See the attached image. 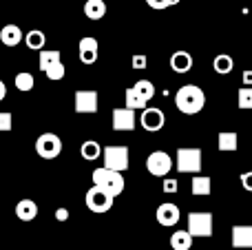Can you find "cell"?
Masks as SVG:
<instances>
[{"label": "cell", "mask_w": 252, "mask_h": 250, "mask_svg": "<svg viewBox=\"0 0 252 250\" xmlns=\"http://www.w3.org/2000/svg\"><path fill=\"white\" fill-rule=\"evenodd\" d=\"M60 60V51H56V49H44V51H40V58H38V64H40V71H44L47 73L51 66H56Z\"/></svg>", "instance_id": "44dd1931"}, {"label": "cell", "mask_w": 252, "mask_h": 250, "mask_svg": "<svg viewBox=\"0 0 252 250\" xmlns=\"http://www.w3.org/2000/svg\"><path fill=\"white\" fill-rule=\"evenodd\" d=\"M4 95H7V87H4V82L0 80V102L4 100Z\"/></svg>", "instance_id": "8d00e7d4"}, {"label": "cell", "mask_w": 252, "mask_h": 250, "mask_svg": "<svg viewBox=\"0 0 252 250\" xmlns=\"http://www.w3.org/2000/svg\"><path fill=\"white\" fill-rule=\"evenodd\" d=\"M16 89L18 91H22V93H27V91H31L33 89V84H35V78L29 73V71H20V73L16 75Z\"/></svg>", "instance_id": "4316f807"}, {"label": "cell", "mask_w": 252, "mask_h": 250, "mask_svg": "<svg viewBox=\"0 0 252 250\" xmlns=\"http://www.w3.org/2000/svg\"><path fill=\"white\" fill-rule=\"evenodd\" d=\"M188 233L192 237H210L213 235V215L210 213H190L188 215Z\"/></svg>", "instance_id": "9c48e42d"}, {"label": "cell", "mask_w": 252, "mask_h": 250, "mask_svg": "<svg viewBox=\"0 0 252 250\" xmlns=\"http://www.w3.org/2000/svg\"><path fill=\"white\" fill-rule=\"evenodd\" d=\"M100 97H97V91H91V89H80L75 91L73 95V106H75V113H97L100 109Z\"/></svg>", "instance_id": "30bf717a"}, {"label": "cell", "mask_w": 252, "mask_h": 250, "mask_svg": "<svg viewBox=\"0 0 252 250\" xmlns=\"http://www.w3.org/2000/svg\"><path fill=\"white\" fill-rule=\"evenodd\" d=\"M102 153H104V151H102V146L97 144L95 140H87L82 144V149H80V155H82L87 162H93V159H97Z\"/></svg>", "instance_id": "484cf974"}, {"label": "cell", "mask_w": 252, "mask_h": 250, "mask_svg": "<svg viewBox=\"0 0 252 250\" xmlns=\"http://www.w3.org/2000/svg\"><path fill=\"white\" fill-rule=\"evenodd\" d=\"M237 146H239V135L235 131H221L217 135V149L221 153H232L237 151Z\"/></svg>", "instance_id": "d6986e66"}, {"label": "cell", "mask_w": 252, "mask_h": 250, "mask_svg": "<svg viewBox=\"0 0 252 250\" xmlns=\"http://www.w3.org/2000/svg\"><path fill=\"white\" fill-rule=\"evenodd\" d=\"M64 73H66V66L62 64V62H58V64H56V66H51V69H49L44 75H47L49 80H53V82H58V80L64 78Z\"/></svg>", "instance_id": "f1b7e54d"}, {"label": "cell", "mask_w": 252, "mask_h": 250, "mask_svg": "<svg viewBox=\"0 0 252 250\" xmlns=\"http://www.w3.org/2000/svg\"><path fill=\"white\" fill-rule=\"evenodd\" d=\"M35 153L42 159H53L62 153V140L56 133H42L35 140Z\"/></svg>", "instance_id": "52a82bcc"}, {"label": "cell", "mask_w": 252, "mask_h": 250, "mask_svg": "<svg viewBox=\"0 0 252 250\" xmlns=\"http://www.w3.org/2000/svg\"><path fill=\"white\" fill-rule=\"evenodd\" d=\"M13 128V115L9 111H0V133H7Z\"/></svg>", "instance_id": "f546056e"}, {"label": "cell", "mask_w": 252, "mask_h": 250, "mask_svg": "<svg viewBox=\"0 0 252 250\" xmlns=\"http://www.w3.org/2000/svg\"><path fill=\"white\" fill-rule=\"evenodd\" d=\"M170 69L175 73H188L192 69V56L188 51H175L170 56Z\"/></svg>", "instance_id": "e0dca14e"}, {"label": "cell", "mask_w": 252, "mask_h": 250, "mask_svg": "<svg viewBox=\"0 0 252 250\" xmlns=\"http://www.w3.org/2000/svg\"><path fill=\"white\" fill-rule=\"evenodd\" d=\"M177 188H179V184H177V180H175V177H164L161 190H164L166 195H175V193H177Z\"/></svg>", "instance_id": "4dcf8cb0"}, {"label": "cell", "mask_w": 252, "mask_h": 250, "mask_svg": "<svg viewBox=\"0 0 252 250\" xmlns=\"http://www.w3.org/2000/svg\"><path fill=\"white\" fill-rule=\"evenodd\" d=\"M217 250H228V248H217Z\"/></svg>", "instance_id": "f35d334b"}, {"label": "cell", "mask_w": 252, "mask_h": 250, "mask_svg": "<svg viewBox=\"0 0 252 250\" xmlns=\"http://www.w3.org/2000/svg\"><path fill=\"white\" fill-rule=\"evenodd\" d=\"M232 248L252 250V226L248 224L232 226Z\"/></svg>", "instance_id": "9a60e30c"}, {"label": "cell", "mask_w": 252, "mask_h": 250, "mask_svg": "<svg viewBox=\"0 0 252 250\" xmlns=\"http://www.w3.org/2000/svg\"><path fill=\"white\" fill-rule=\"evenodd\" d=\"M102 166L109 168V171H118L124 173L128 168L130 159H128V146L124 144H115V146H106L104 153H102Z\"/></svg>", "instance_id": "5b68a950"}, {"label": "cell", "mask_w": 252, "mask_h": 250, "mask_svg": "<svg viewBox=\"0 0 252 250\" xmlns=\"http://www.w3.org/2000/svg\"><path fill=\"white\" fill-rule=\"evenodd\" d=\"M241 184H244L246 190H250V193H252V171H248V173H244V175H241Z\"/></svg>", "instance_id": "836d02e7"}, {"label": "cell", "mask_w": 252, "mask_h": 250, "mask_svg": "<svg viewBox=\"0 0 252 250\" xmlns=\"http://www.w3.org/2000/svg\"><path fill=\"white\" fill-rule=\"evenodd\" d=\"M155 95V84L151 80H137L130 89H126V109H146V104Z\"/></svg>", "instance_id": "7a4b0ae2"}, {"label": "cell", "mask_w": 252, "mask_h": 250, "mask_svg": "<svg viewBox=\"0 0 252 250\" xmlns=\"http://www.w3.org/2000/svg\"><path fill=\"white\" fill-rule=\"evenodd\" d=\"M93 186H97V188H102L104 193H109L111 197H118V195H122L124 190V177L122 173L118 171H109V168H95L93 171Z\"/></svg>", "instance_id": "3957f363"}, {"label": "cell", "mask_w": 252, "mask_h": 250, "mask_svg": "<svg viewBox=\"0 0 252 250\" xmlns=\"http://www.w3.org/2000/svg\"><path fill=\"white\" fill-rule=\"evenodd\" d=\"M16 215L20 221H33L38 217V204L33 199H20L16 206Z\"/></svg>", "instance_id": "ac0fdd59"}, {"label": "cell", "mask_w": 252, "mask_h": 250, "mask_svg": "<svg viewBox=\"0 0 252 250\" xmlns=\"http://www.w3.org/2000/svg\"><path fill=\"white\" fill-rule=\"evenodd\" d=\"M97 49H100L97 40L91 38V35H84L78 44L80 62H84V64H93V62H97Z\"/></svg>", "instance_id": "5bb4252c"}, {"label": "cell", "mask_w": 252, "mask_h": 250, "mask_svg": "<svg viewBox=\"0 0 252 250\" xmlns=\"http://www.w3.org/2000/svg\"><path fill=\"white\" fill-rule=\"evenodd\" d=\"M22 40H25V33H22V29L18 25H4L0 29V42L4 47H18Z\"/></svg>", "instance_id": "2e32d148"}, {"label": "cell", "mask_w": 252, "mask_h": 250, "mask_svg": "<svg viewBox=\"0 0 252 250\" xmlns=\"http://www.w3.org/2000/svg\"><path fill=\"white\" fill-rule=\"evenodd\" d=\"M157 221H159L161 226H166V228H170V226H177L179 224V206H175L173 202H164L159 204V208H157L155 213Z\"/></svg>", "instance_id": "4fadbf2b"}, {"label": "cell", "mask_w": 252, "mask_h": 250, "mask_svg": "<svg viewBox=\"0 0 252 250\" xmlns=\"http://www.w3.org/2000/svg\"><path fill=\"white\" fill-rule=\"evenodd\" d=\"M84 13L89 20H102L106 16V2L104 0H87L84 2Z\"/></svg>", "instance_id": "ffe728a7"}, {"label": "cell", "mask_w": 252, "mask_h": 250, "mask_svg": "<svg viewBox=\"0 0 252 250\" xmlns=\"http://www.w3.org/2000/svg\"><path fill=\"white\" fill-rule=\"evenodd\" d=\"M0 2H2V0H0Z\"/></svg>", "instance_id": "ab89813d"}, {"label": "cell", "mask_w": 252, "mask_h": 250, "mask_svg": "<svg viewBox=\"0 0 252 250\" xmlns=\"http://www.w3.org/2000/svg\"><path fill=\"white\" fill-rule=\"evenodd\" d=\"M213 69L217 71L219 75H228L232 69H235V60H232L228 53H219V56L215 58V62H213Z\"/></svg>", "instance_id": "d4e9b609"}, {"label": "cell", "mask_w": 252, "mask_h": 250, "mask_svg": "<svg viewBox=\"0 0 252 250\" xmlns=\"http://www.w3.org/2000/svg\"><path fill=\"white\" fill-rule=\"evenodd\" d=\"M170 168H173V157L166 151H153L146 157V171L155 177H168Z\"/></svg>", "instance_id": "ba28073f"}, {"label": "cell", "mask_w": 252, "mask_h": 250, "mask_svg": "<svg viewBox=\"0 0 252 250\" xmlns=\"http://www.w3.org/2000/svg\"><path fill=\"white\" fill-rule=\"evenodd\" d=\"M206 104V95L197 84H184L177 93H175V106L182 111L184 115H197Z\"/></svg>", "instance_id": "6da1fadb"}, {"label": "cell", "mask_w": 252, "mask_h": 250, "mask_svg": "<svg viewBox=\"0 0 252 250\" xmlns=\"http://www.w3.org/2000/svg\"><path fill=\"white\" fill-rule=\"evenodd\" d=\"M192 239L195 237H192L188 230H177V233H173V237H170V248L173 250H190Z\"/></svg>", "instance_id": "7402d4cb"}, {"label": "cell", "mask_w": 252, "mask_h": 250, "mask_svg": "<svg viewBox=\"0 0 252 250\" xmlns=\"http://www.w3.org/2000/svg\"><path fill=\"white\" fill-rule=\"evenodd\" d=\"M201 149L197 146H182L177 149L175 155V166L179 173H192V175H199L201 173Z\"/></svg>", "instance_id": "277c9868"}, {"label": "cell", "mask_w": 252, "mask_h": 250, "mask_svg": "<svg viewBox=\"0 0 252 250\" xmlns=\"http://www.w3.org/2000/svg\"><path fill=\"white\" fill-rule=\"evenodd\" d=\"M56 219L58 221H66V219H69V211H66V208H58V211H56Z\"/></svg>", "instance_id": "e575fe53"}, {"label": "cell", "mask_w": 252, "mask_h": 250, "mask_svg": "<svg viewBox=\"0 0 252 250\" xmlns=\"http://www.w3.org/2000/svg\"><path fill=\"white\" fill-rule=\"evenodd\" d=\"M130 64H133V69H137V71H144L148 66V58L144 56V53H135L133 56V60H130Z\"/></svg>", "instance_id": "1f68e13d"}, {"label": "cell", "mask_w": 252, "mask_h": 250, "mask_svg": "<svg viewBox=\"0 0 252 250\" xmlns=\"http://www.w3.org/2000/svg\"><path fill=\"white\" fill-rule=\"evenodd\" d=\"M237 104L239 109H252V87H244L239 89V95H237Z\"/></svg>", "instance_id": "83f0119b"}, {"label": "cell", "mask_w": 252, "mask_h": 250, "mask_svg": "<svg viewBox=\"0 0 252 250\" xmlns=\"http://www.w3.org/2000/svg\"><path fill=\"white\" fill-rule=\"evenodd\" d=\"M44 42H47V35H44V31L40 29H31L29 33H25V44L29 49H33V51H44Z\"/></svg>", "instance_id": "603a6c76"}, {"label": "cell", "mask_w": 252, "mask_h": 250, "mask_svg": "<svg viewBox=\"0 0 252 250\" xmlns=\"http://www.w3.org/2000/svg\"><path fill=\"white\" fill-rule=\"evenodd\" d=\"M244 87H252V71L244 73Z\"/></svg>", "instance_id": "d590c367"}, {"label": "cell", "mask_w": 252, "mask_h": 250, "mask_svg": "<svg viewBox=\"0 0 252 250\" xmlns=\"http://www.w3.org/2000/svg\"><path fill=\"white\" fill-rule=\"evenodd\" d=\"M177 2H179V0H173V4H177Z\"/></svg>", "instance_id": "74e56055"}, {"label": "cell", "mask_w": 252, "mask_h": 250, "mask_svg": "<svg viewBox=\"0 0 252 250\" xmlns=\"http://www.w3.org/2000/svg\"><path fill=\"white\" fill-rule=\"evenodd\" d=\"M190 190H192V195H210V190H213V182H210V177L197 175V177L190 180Z\"/></svg>", "instance_id": "cb8c5ba5"}, {"label": "cell", "mask_w": 252, "mask_h": 250, "mask_svg": "<svg viewBox=\"0 0 252 250\" xmlns=\"http://www.w3.org/2000/svg\"><path fill=\"white\" fill-rule=\"evenodd\" d=\"M139 124L144 126V131L157 133V131L164 128L166 115H164V111L157 109V106H146V109L142 111V115H139Z\"/></svg>", "instance_id": "8fae6325"}, {"label": "cell", "mask_w": 252, "mask_h": 250, "mask_svg": "<svg viewBox=\"0 0 252 250\" xmlns=\"http://www.w3.org/2000/svg\"><path fill=\"white\" fill-rule=\"evenodd\" d=\"M111 124H113V131H133L137 126V118H135V111L133 109H113L111 113Z\"/></svg>", "instance_id": "7c38bea8"}, {"label": "cell", "mask_w": 252, "mask_h": 250, "mask_svg": "<svg viewBox=\"0 0 252 250\" xmlns=\"http://www.w3.org/2000/svg\"><path fill=\"white\" fill-rule=\"evenodd\" d=\"M113 199L109 193H104L102 188H97V186H91V188L87 190V195H84V204H87V208L91 213H97V215H102V213H109L111 208H113Z\"/></svg>", "instance_id": "8992f818"}, {"label": "cell", "mask_w": 252, "mask_h": 250, "mask_svg": "<svg viewBox=\"0 0 252 250\" xmlns=\"http://www.w3.org/2000/svg\"><path fill=\"white\" fill-rule=\"evenodd\" d=\"M146 4L151 9H157V11H161V9L173 7V0H146Z\"/></svg>", "instance_id": "d6a6232c"}]
</instances>
